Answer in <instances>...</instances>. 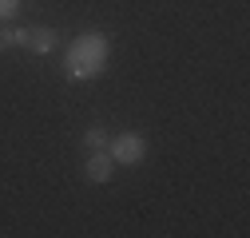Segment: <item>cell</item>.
<instances>
[{
    "mask_svg": "<svg viewBox=\"0 0 250 238\" xmlns=\"http://www.w3.org/2000/svg\"><path fill=\"white\" fill-rule=\"evenodd\" d=\"M107 52H111V44H107L104 32H83V36H76L72 48H68V60H64L68 79H76V83L96 79V76L107 68Z\"/></svg>",
    "mask_w": 250,
    "mask_h": 238,
    "instance_id": "cell-1",
    "label": "cell"
},
{
    "mask_svg": "<svg viewBox=\"0 0 250 238\" xmlns=\"http://www.w3.org/2000/svg\"><path fill=\"white\" fill-rule=\"evenodd\" d=\"M107 151H111L115 167H135V163H143V155H147V139H143L139 131H123V135L111 139Z\"/></svg>",
    "mask_w": 250,
    "mask_h": 238,
    "instance_id": "cell-2",
    "label": "cell"
},
{
    "mask_svg": "<svg viewBox=\"0 0 250 238\" xmlns=\"http://www.w3.org/2000/svg\"><path fill=\"white\" fill-rule=\"evenodd\" d=\"M56 40H60L56 28H16V44L28 52H40V56H48L56 48Z\"/></svg>",
    "mask_w": 250,
    "mask_h": 238,
    "instance_id": "cell-3",
    "label": "cell"
},
{
    "mask_svg": "<svg viewBox=\"0 0 250 238\" xmlns=\"http://www.w3.org/2000/svg\"><path fill=\"white\" fill-rule=\"evenodd\" d=\"M111 171H115V159H111V151H107V147H104V151H91V155H87V163H83L87 183H107V178H111Z\"/></svg>",
    "mask_w": 250,
    "mask_h": 238,
    "instance_id": "cell-4",
    "label": "cell"
},
{
    "mask_svg": "<svg viewBox=\"0 0 250 238\" xmlns=\"http://www.w3.org/2000/svg\"><path fill=\"white\" fill-rule=\"evenodd\" d=\"M83 147H87V151H104V147H107V131L104 127H87L83 131Z\"/></svg>",
    "mask_w": 250,
    "mask_h": 238,
    "instance_id": "cell-5",
    "label": "cell"
},
{
    "mask_svg": "<svg viewBox=\"0 0 250 238\" xmlns=\"http://www.w3.org/2000/svg\"><path fill=\"white\" fill-rule=\"evenodd\" d=\"M20 12V0H0V24H4V20H12Z\"/></svg>",
    "mask_w": 250,
    "mask_h": 238,
    "instance_id": "cell-6",
    "label": "cell"
},
{
    "mask_svg": "<svg viewBox=\"0 0 250 238\" xmlns=\"http://www.w3.org/2000/svg\"><path fill=\"white\" fill-rule=\"evenodd\" d=\"M4 48H16V28H4L0 24V52Z\"/></svg>",
    "mask_w": 250,
    "mask_h": 238,
    "instance_id": "cell-7",
    "label": "cell"
}]
</instances>
